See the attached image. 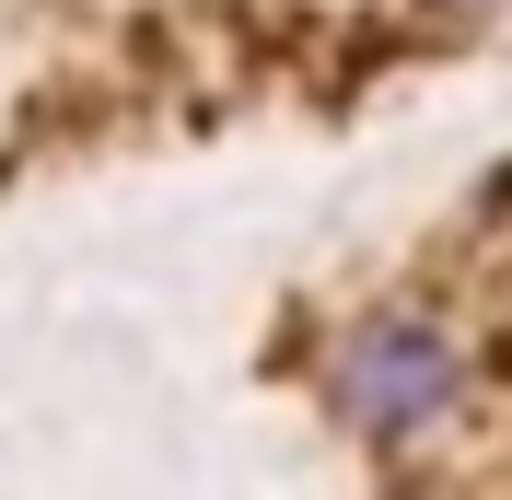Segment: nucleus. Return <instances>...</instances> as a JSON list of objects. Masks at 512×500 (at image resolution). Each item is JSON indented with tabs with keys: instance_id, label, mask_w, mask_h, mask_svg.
I'll list each match as a JSON object with an SVG mask.
<instances>
[{
	"instance_id": "obj_1",
	"label": "nucleus",
	"mask_w": 512,
	"mask_h": 500,
	"mask_svg": "<svg viewBox=\"0 0 512 500\" xmlns=\"http://www.w3.org/2000/svg\"><path fill=\"white\" fill-rule=\"evenodd\" d=\"M326 396H338L350 431H373L384 454H396V442L443 431V407L466 396V361L443 349V326H419V314H373V326H350V338L326 349Z\"/></svg>"
}]
</instances>
